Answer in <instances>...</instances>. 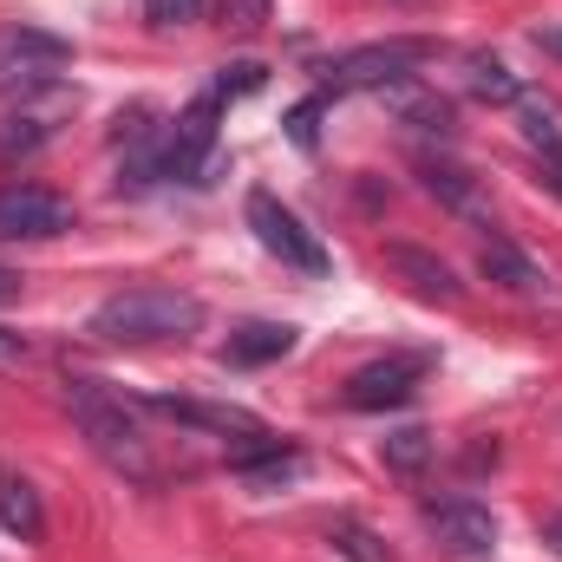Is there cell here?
I'll list each match as a JSON object with an SVG mask.
<instances>
[{
	"instance_id": "cell-1",
	"label": "cell",
	"mask_w": 562,
	"mask_h": 562,
	"mask_svg": "<svg viewBox=\"0 0 562 562\" xmlns=\"http://www.w3.org/2000/svg\"><path fill=\"white\" fill-rule=\"evenodd\" d=\"M66 406H72V425L86 431V445H92L119 477H132V484H157V477H164V458H157V445H150V431H144L138 406L119 400L105 380L72 373V380H66Z\"/></svg>"
},
{
	"instance_id": "cell-2",
	"label": "cell",
	"mask_w": 562,
	"mask_h": 562,
	"mask_svg": "<svg viewBox=\"0 0 562 562\" xmlns=\"http://www.w3.org/2000/svg\"><path fill=\"white\" fill-rule=\"evenodd\" d=\"M92 334L105 347H170V340H190L203 334V301L183 294V288H119L92 307Z\"/></svg>"
},
{
	"instance_id": "cell-3",
	"label": "cell",
	"mask_w": 562,
	"mask_h": 562,
	"mask_svg": "<svg viewBox=\"0 0 562 562\" xmlns=\"http://www.w3.org/2000/svg\"><path fill=\"white\" fill-rule=\"evenodd\" d=\"M72 72V40L33 26V20H7L0 26V99H40L59 92Z\"/></svg>"
},
{
	"instance_id": "cell-4",
	"label": "cell",
	"mask_w": 562,
	"mask_h": 562,
	"mask_svg": "<svg viewBox=\"0 0 562 562\" xmlns=\"http://www.w3.org/2000/svg\"><path fill=\"white\" fill-rule=\"evenodd\" d=\"M249 229H256V243L276 256V262H288V269H301V276H327V249H321V236L281 203V196H269V190H249Z\"/></svg>"
},
{
	"instance_id": "cell-5",
	"label": "cell",
	"mask_w": 562,
	"mask_h": 562,
	"mask_svg": "<svg viewBox=\"0 0 562 562\" xmlns=\"http://www.w3.org/2000/svg\"><path fill=\"white\" fill-rule=\"evenodd\" d=\"M425 59H431V46H425V40H380V46H353V53L327 59V86H334V92H360V86H380V92H386V86H406Z\"/></svg>"
},
{
	"instance_id": "cell-6",
	"label": "cell",
	"mask_w": 562,
	"mask_h": 562,
	"mask_svg": "<svg viewBox=\"0 0 562 562\" xmlns=\"http://www.w3.org/2000/svg\"><path fill=\"white\" fill-rule=\"evenodd\" d=\"M72 229V203L40 183H0V236L7 243H53Z\"/></svg>"
},
{
	"instance_id": "cell-7",
	"label": "cell",
	"mask_w": 562,
	"mask_h": 562,
	"mask_svg": "<svg viewBox=\"0 0 562 562\" xmlns=\"http://www.w3.org/2000/svg\"><path fill=\"white\" fill-rule=\"evenodd\" d=\"M216 119H223V99L216 92H203L170 132H164V150H157V177H183V183H196L203 177V164H210V150H216Z\"/></svg>"
},
{
	"instance_id": "cell-8",
	"label": "cell",
	"mask_w": 562,
	"mask_h": 562,
	"mask_svg": "<svg viewBox=\"0 0 562 562\" xmlns=\"http://www.w3.org/2000/svg\"><path fill=\"white\" fill-rule=\"evenodd\" d=\"M431 373L425 353H386V360H367L353 380H347V406L353 413H386V406H406L419 393V380Z\"/></svg>"
},
{
	"instance_id": "cell-9",
	"label": "cell",
	"mask_w": 562,
	"mask_h": 562,
	"mask_svg": "<svg viewBox=\"0 0 562 562\" xmlns=\"http://www.w3.org/2000/svg\"><path fill=\"white\" fill-rule=\"evenodd\" d=\"M425 524L438 537V550L458 562H484L497 550V517L471 497H445V504H425Z\"/></svg>"
},
{
	"instance_id": "cell-10",
	"label": "cell",
	"mask_w": 562,
	"mask_h": 562,
	"mask_svg": "<svg viewBox=\"0 0 562 562\" xmlns=\"http://www.w3.org/2000/svg\"><path fill=\"white\" fill-rule=\"evenodd\" d=\"M150 413L177 425H196V431H216V438H269V425L256 419L249 406H216V400H177V393H157Z\"/></svg>"
},
{
	"instance_id": "cell-11",
	"label": "cell",
	"mask_w": 562,
	"mask_h": 562,
	"mask_svg": "<svg viewBox=\"0 0 562 562\" xmlns=\"http://www.w3.org/2000/svg\"><path fill=\"white\" fill-rule=\"evenodd\" d=\"M419 177L445 210H458V216H471V223H491V210H484V196H477V177H471L464 164H451V157H419Z\"/></svg>"
},
{
	"instance_id": "cell-12",
	"label": "cell",
	"mask_w": 562,
	"mask_h": 562,
	"mask_svg": "<svg viewBox=\"0 0 562 562\" xmlns=\"http://www.w3.org/2000/svg\"><path fill=\"white\" fill-rule=\"evenodd\" d=\"M0 530L20 537V543H46V504H40V491H33L20 471H7V464H0Z\"/></svg>"
},
{
	"instance_id": "cell-13",
	"label": "cell",
	"mask_w": 562,
	"mask_h": 562,
	"mask_svg": "<svg viewBox=\"0 0 562 562\" xmlns=\"http://www.w3.org/2000/svg\"><path fill=\"white\" fill-rule=\"evenodd\" d=\"M386 269H393V276H406V281H413V294H425V301H445V307H458V301H464L458 276H451L438 256H425V249H386Z\"/></svg>"
},
{
	"instance_id": "cell-14",
	"label": "cell",
	"mask_w": 562,
	"mask_h": 562,
	"mask_svg": "<svg viewBox=\"0 0 562 562\" xmlns=\"http://www.w3.org/2000/svg\"><path fill=\"white\" fill-rule=\"evenodd\" d=\"M281 353H294V327H288V321H249V327H236L229 347H223V360H236V367H269Z\"/></svg>"
},
{
	"instance_id": "cell-15",
	"label": "cell",
	"mask_w": 562,
	"mask_h": 562,
	"mask_svg": "<svg viewBox=\"0 0 562 562\" xmlns=\"http://www.w3.org/2000/svg\"><path fill=\"white\" fill-rule=\"evenodd\" d=\"M477 269L497 281V288H510V294H537V288H543V269H537L517 243H504V236H491V243H484Z\"/></svg>"
},
{
	"instance_id": "cell-16",
	"label": "cell",
	"mask_w": 562,
	"mask_h": 562,
	"mask_svg": "<svg viewBox=\"0 0 562 562\" xmlns=\"http://www.w3.org/2000/svg\"><path fill=\"white\" fill-rule=\"evenodd\" d=\"M307 464H301V451H281V438L262 445V458H236V477L243 484H256V491H276V484H294Z\"/></svg>"
},
{
	"instance_id": "cell-17",
	"label": "cell",
	"mask_w": 562,
	"mask_h": 562,
	"mask_svg": "<svg viewBox=\"0 0 562 562\" xmlns=\"http://www.w3.org/2000/svg\"><path fill=\"white\" fill-rule=\"evenodd\" d=\"M464 86H471L477 99H491V105H517V99H524L517 72H510L504 59H491V53H471V59H464Z\"/></svg>"
},
{
	"instance_id": "cell-18",
	"label": "cell",
	"mask_w": 562,
	"mask_h": 562,
	"mask_svg": "<svg viewBox=\"0 0 562 562\" xmlns=\"http://www.w3.org/2000/svg\"><path fill=\"white\" fill-rule=\"evenodd\" d=\"M53 119H59V105H40V112H13V125L0 132V157L13 164V157L40 150V144L53 138Z\"/></svg>"
},
{
	"instance_id": "cell-19",
	"label": "cell",
	"mask_w": 562,
	"mask_h": 562,
	"mask_svg": "<svg viewBox=\"0 0 562 562\" xmlns=\"http://www.w3.org/2000/svg\"><path fill=\"white\" fill-rule=\"evenodd\" d=\"M431 451H438V445H431V431H425V425H400V431H386V464H393V471H406V477L431 464Z\"/></svg>"
},
{
	"instance_id": "cell-20",
	"label": "cell",
	"mask_w": 562,
	"mask_h": 562,
	"mask_svg": "<svg viewBox=\"0 0 562 562\" xmlns=\"http://www.w3.org/2000/svg\"><path fill=\"white\" fill-rule=\"evenodd\" d=\"M517 119H524V138L537 144L543 157H557V150H562V125H557V112H550L543 99H530V92H524V99H517Z\"/></svg>"
},
{
	"instance_id": "cell-21",
	"label": "cell",
	"mask_w": 562,
	"mask_h": 562,
	"mask_svg": "<svg viewBox=\"0 0 562 562\" xmlns=\"http://www.w3.org/2000/svg\"><path fill=\"white\" fill-rule=\"evenodd\" d=\"M393 99H400L406 125H419V132H445V125H451V105H445V99H431V92H413V79H406V86H393Z\"/></svg>"
},
{
	"instance_id": "cell-22",
	"label": "cell",
	"mask_w": 562,
	"mask_h": 562,
	"mask_svg": "<svg viewBox=\"0 0 562 562\" xmlns=\"http://www.w3.org/2000/svg\"><path fill=\"white\" fill-rule=\"evenodd\" d=\"M327 543H334L340 557H353V562H393L373 537H367V530H360V524H334V530H327Z\"/></svg>"
},
{
	"instance_id": "cell-23",
	"label": "cell",
	"mask_w": 562,
	"mask_h": 562,
	"mask_svg": "<svg viewBox=\"0 0 562 562\" xmlns=\"http://www.w3.org/2000/svg\"><path fill=\"white\" fill-rule=\"evenodd\" d=\"M262 79H269V72H262V66H256V59H243V66H223V72H216V86H210V92H216V99H243V92H256V86H262Z\"/></svg>"
},
{
	"instance_id": "cell-24",
	"label": "cell",
	"mask_w": 562,
	"mask_h": 562,
	"mask_svg": "<svg viewBox=\"0 0 562 562\" xmlns=\"http://www.w3.org/2000/svg\"><path fill=\"white\" fill-rule=\"evenodd\" d=\"M144 13H150V26H190L203 13V0H144Z\"/></svg>"
},
{
	"instance_id": "cell-25",
	"label": "cell",
	"mask_w": 562,
	"mask_h": 562,
	"mask_svg": "<svg viewBox=\"0 0 562 562\" xmlns=\"http://www.w3.org/2000/svg\"><path fill=\"white\" fill-rule=\"evenodd\" d=\"M314 119H321V99L294 105V119H288V132H294V144H314Z\"/></svg>"
},
{
	"instance_id": "cell-26",
	"label": "cell",
	"mask_w": 562,
	"mask_h": 562,
	"mask_svg": "<svg viewBox=\"0 0 562 562\" xmlns=\"http://www.w3.org/2000/svg\"><path fill=\"white\" fill-rule=\"evenodd\" d=\"M26 360V340L20 334H0V367H20Z\"/></svg>"
},
{
	"instance_id": "cell-27",
	"label": "cell",
	"mask_w": 562,
	"mask_h": 562,
	"mask_svg": "<svg viewBox=\"0 0 562 562\" xmlns=\"http://www.w3.org/2000/svg\"><path fill=\"white\" fill-rule=\"evenodd\" d=\"M537 46H543V53H557V59H562V26H537Z\"/></svg>"
},
{
	"instance_id": "cell-28",
	"label": "cell",
	"mask_w": 562,
	"mask_h": 562,
	"mask_svg": "<svg viewBox=\"0 0 562 562\" xmlns=\"http://www.w3.org/2000/svg\"><path fill=\"white\" fill-rule=\"evenodd\" d=\"M543 543H550V550H557V557H562V510H557V517H550V524H543Z\"/></svg>"
},
{
	"instance_id": "cell-29",
	"label": "cell",
	"mask_w": 562,
	"mask_h": 562,
	"mask_svg": "<svg viewBox=\"0 0 562 562\" xmlns=\"http://www.w3.org/2000/svg\"><path fill=\"white\" fill-rule=\"evenodd\" d=\"M13 294H20V276H13V269H0V301H13Z\"/></svg>"
}]
</instances>
